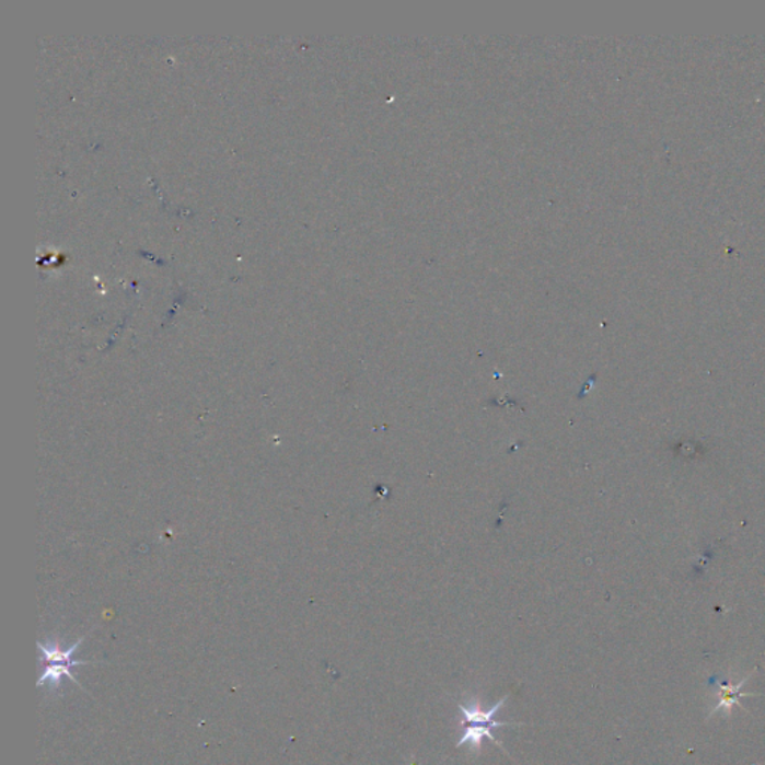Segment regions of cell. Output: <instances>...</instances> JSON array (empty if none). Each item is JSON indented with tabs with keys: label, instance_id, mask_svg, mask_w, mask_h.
Segmentation results:
<instances>
[{
	"label": "cell",
	"instance_id": "6da1fadb",
	"mask_svg": "<svg viewBox=\"0 0 765 765\" xmlns=\"http://www.w3.org/2000/svg\"><path fill=\"white\" fill-rule=\"evenodd\" d=\"M509 698L510 694H506L488 710L483 709L482 703L476 697H468L465 698V702L460 703L461 727L464 732L457 740L456 747L468 746V754L480 755L483 740L489 739L490 742L502 749V744L495 739L494 731L501 727L523 726L519 722L497 721L498 711L506 706Z\"/></svg>",
	"mask_w": 765,
	"mask_h": 765
},
{
	"label": "cell",
	"instance_id": "7a4b0ae2",
	"mask_svg": "<svg viewBox=\"0 0 765 765\" xmlns=\"http://www.w3.org/2000/svg\"><path fill=\"white\" fill-rule=\"evenodd\" d=\"M84 638L85 636L81 637L77 644H73L71 648L68 649H61L59 644H51V641H48V644H38L40 662H43V674H40L38 682L39 688L44 685L57 688V686H60L61 679L63 677H68L69 681L81 686L77 677L73 676V667L95 664V662L73 660V653H76L80 645L83 644ZM81 688H83V686H81Z\"/></svg>",
	"mask_w": 765,
	"mask_h": 765
}]
</instances>
